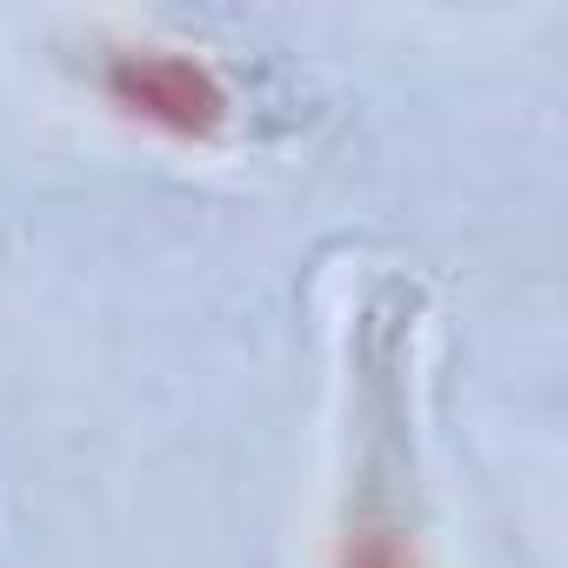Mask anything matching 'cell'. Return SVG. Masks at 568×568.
Listing matches in <instances>:
<instances>
[{
    "instance_id": "obj_2",
    "label": "cell",
    "mask_w": 568,
    "mask_h": 568,
    "mask_svg": "<svg viewBox=\"0 0 568 568\" xmlns=\"http://www.w3.org/2000/svg\"><path fill=\"white\" fill-rule=\"evenodd\" d=\"M342 568H415L408 541L395 521H375V515H355L348 521V541H342Z\"/></svg>"
},
{
    "instance_id": "obj_1",
    "label": "cell",
    "mask_w": 568,
    "mask_h": 568,
    "mask_svg": "<svg viewBox=\"0 0 568 568\" xmlns=\"http://www.w3.org/2000/svg\"><path fill=\"white\" fill-rule=\"evenodd\" d=\"M101 81L128 114H141L181 141H207L227 121V88L214 81L207 61H194L181 48H121V54H108Z\"/></svg>"
}]
</instances>
